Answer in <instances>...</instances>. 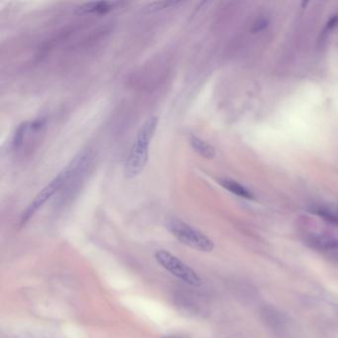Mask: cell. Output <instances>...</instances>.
Masks as SVG:
<instances>
[{"mask_svg":"<svg viewBox=\"0 0 338 338\" xmlns=\"http://www.w3.org/2000/svg\"><path fill=\"white\" fill-rule=\"evenodd\" d=\"M91 160L89 152L83 151L78 154L74 159L67 164L53 179L32 200L26 210L23 212L20 219V225H25L43 206L58 192L60 191L70 179L80 170H82Z\"/></svg>","mask_w":338,"mask_h":338,"instance_id":"obj_1","label":"cell"},{"mask_svg":"<svg viewBox=\"0 0 338 338\" xmlns=\"http://www.w3.org/2000/svg\"><path fill=\"white\" fill-rule=\"evenodd\" d=\"M158 125V118H148L138 130L129 149L124 164V173L128 178L138 177L145 169L149 159V149Z\"/></svg>","mask_w":338,"mask_h":338,"instance_id":"obj_2","label":"cell"},{"mask_svg":"<svg viewBox=\"0 0 338 338\" xmlns=\"http://www.w3.org/2000/svg\"><path fill=\"white\" fill-rule=\"evenodd\" d=\"M166 228L179 242L194 250L211 252L214 249V243L209 237L181 219L176 217L168 218Z\"/></svg>","mask_w":338,"mask_h":338,"instance_id":"obj_3","label":"cell"},{"mask_svg":"<svg viewBox=\"0 0 338 338\" xmlns=\"http://www.w3.org/2000/svg\"><path fill=\"white\" fill-rule=\"evenodd\" d=\"M155 257L158 263L177 279L193 287H199L201 285V279L194 270L169 251H157Z\"/></svg>","mask_w":338,"mask_h":338,"instance_id":"obj_4","label":"cell"},{"mask_svg":"<svg viewBox=\"0 0 338 338\" xmlns=\"http://www.w3.org/2000/svg\"><path fill=\"white\" fill-rule=\"evenodd\" d=\"M45 128H46V120L44 118H38L33 121H27L20 124L13 135V151H21L26 144H28L32 137L35 138L38 135L42 134Z\"/></svg>","mask_w":338,"mask_h":338,"instance_id":"obj_5","label":"cell"},{"mask_svg":"<svg viewBox=\"0 0 338 338\" xmlns=\"http://www.w3.org/2000/svg\"><path fill=\"white\" fill-rule=\"evenodd\" d=\"M307 244L320 251H335L338 249V239L324 235V234H313L306 240Z\"/></svg>","mask_w":338,"mask_h":338,"instance_id":"obj_6","label":"cell"},{"mask_svg":"<svg viewBox=\"0 0 338 338\" xmlns=\"http://www.w3.org/2000/svg\"><path fill=\"white\" fill-rule=\"evenodd\" d=\"M118 2H108V1H94L86 2L79 6L76 9L78 14H96V15H104L111 10H113Z\"/></svg>","mask_w":338,"mask_h":338,"instance_id":"obj_7","label":"cell"},{"mask_svg":"<svg viewBox=\"0 0 338 338\" xmlns=\"http://www.w3.org/2000/svg\"><path fill=\"white\" fill-rule=\"evenodd\" d=\"M189 142L193 151L206 159H213L215 157V149L207 141L194 136V135H191Z\"/></svg>","mask_w":338,"mask_h":338,"instance_id":"obj_8","label":"cell"},{"mask_svg":"<svg viewBox=\"0 0 338 338\" xmlns=\"http://www.w3.org/2000/svg\"><path fill=\"white\" fill-rule=\"evenodd\" d=\"M219 184L225 189L227 190L228 192H230L231 193H234L237 196L246 198V199H252L254 196L252 194V193L247 190L245 187L241 186L239 183L232 181V179H228V178H222L219 181Z\"/></svg>","mask_w":338,"mask_h":338,"instance_id":"obj_9","label":"cell"},{"mask_svg":"<svg viewBox=\"0 0 338 338\" xmlns=\"http://www.w3.org/2000/svg\"><path fill=\"white\" fill-rule=\"evenodd\" d=\"M179 3H182L181 1H156L153 2L151 4H149L148 9L150 11H157V10H161V9H165V8H170L173 6H176Z\"/></svg>","mask_w":338,"mask_h":338,"instance_id":"obj_10","label":"cell"},{"mask_svg":"<svg viewBox=\"0 0 338 338\" xmlns=\"http://www.w3.org/2000/svg\"><path fill=\"white\" fill-rule=\"evenodd\" d=\"M338 23V17H333L329 22H328V26L329 27H333Z\"/></svg>","mask_w":338,"mask_h":338,"instance_id":"obj_11","label":"cell"},{"mask_svg":"<svg viewBox=\"0 0 338 338\" xmlns=\"http://www.w3.org/2000/svg\"><path fill=\"white\" fill-rule=\"evenodd\" d=\"M333 258H334V259H335V260L338 262V253L334 254V255H333Z\"/></svg>","mask_w":338,"mask_h":338,"instance_id":"obj_12","label":"cell"}]
</instances>
